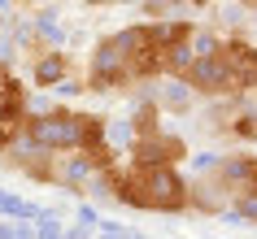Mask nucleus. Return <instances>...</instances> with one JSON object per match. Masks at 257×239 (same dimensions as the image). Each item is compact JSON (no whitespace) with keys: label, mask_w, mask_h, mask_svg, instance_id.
<instances>
[{"label":"nucleus","mask_w":257,"mask_h":239,"mask_svg":"<svg viewBox=\"0 0 257 239\" xmlns=\"http://www.w3.org/2000/svg\"><path fill=\"white\" fill-rule=\"evenodd\" d=\"M100 187L122 209L140 213H183L192 209V183L179 174V165H113L100 174Z\"/></svg>","instance_id":"f257e3e1"},{"label":"nucleus","mask_w":257,"mask_h":239,"mask_svg":"<svg viewBox=\"0 0 257 239\" xmlns=\"http://www.w3.org/2000/svg\"><path fill=\"white\" fill-rule=\"evenodd\" d=\"M18 144H35V148H48V152H61V157L66 152H96V148L109 144V126L100 113L57 105V109L31 113Z\"/></svg>","instance_id":"f03ea898"},{"label":"nucleus","mask_w":257,"mask_h":239,"mask_svg":"<svg viewBox=\"0 0 257 239\" xmlns=\"http://www.w3.org/2000/svg\"><path fill=\"white\" fill-rule=\"evenodd\" d=\"M87 92L100 96H118L136 87V74H131V53H126V31H113L92 48L87 57V79H83Z\"/></svg>","instance_id":"7ed1b4c3"},{"label":"nucleus","mask_w":257,"mask_h":239,"mask_svg":"<svg viewBox=\"0 0 257 239\" xmlns=\"http://www.w3.org/2000/svg\"><path fill=\"white\" fill-rule=\"evenodd\" d=\"M205 178L235 209L244 196H257V152H227L218 161H205Z\"/></svg>","instance_id":"20e7f679"},{"label":"nucleus","mask_w":257,"mask_h":239,"mask_svg":"<svg viewBox=\"0 0 257 239\" xmlns=\"http://www.w3.org/2000/svg\"><path fill=\"white\" fill-rule=\"evenodd\" d=\"M126 161H136V165H183V161H188V144H183V135L153 131V135L131 139Z\"/></svg>","instance_id":"39448f33"},{"label":"nucleus","mask_w":257,"mask_h":239,"mask_svg":"<svg viewBox=\"0 0 257 239\" xmlns=\"http://www.w3.org/2000/svg\"><path fill=\"white\" fill-rule=\"evenodd\" d=\"M70 70H74V61L61 48H48V53H40L31 61V79H35V87H61L70 79Z\"/></svg>","instance_id":"423d86ee"},{"label":"nucleus","mask_w":257,"mask_h":239,"mask_svg":"<svg viewBox=\"0 0 257 239\" xmlns=\"http://www.w3.org/2000/svg\"><path fill=\"white\" fill-rule=\"evenodd\" d=\"M0 213H14V217H27V213H31V204H22V200H14V196H5V191H0Z\"/></svg>","instance_id":"0eeeda50"},{"label":"nucleus","mask_w":257,"mask_h":239,"mask_svg":"<svg viewBox=\"0 0 257 239\" xmlns=\"http://www.w3.org/2000/svg\"><path fill=\"white\" fill-rule=\"evenodd\" d=\"M0 239H35L31 226H0Z\"/></svg>","instance_id":"6e6552de"},{"label":"nucleus","mask_w":257,"mask_h":239,"mask_svg":"<svg viewBox=\"0 0 257 239\" xmlns=\"http://www.w3.org/2000/svg\"><path fill=\"white\" fill-rule=\"evenodd\" d=\"M192 9H205V5H214V0H188Z\"/></svg>","instance_id":"1a4fd4ad"},{"label":"nucleus","mask_w":257,"mask_h":239,"mask_svg":"<svg viewBox=\"0 0 257 239\" xmlns=\"http://www.w3.org/2000/svg\"><path fill=\"white\" fill-rule=\"evenodd\" d=\"M18 5H35V0H18Z\"/></svg>","instance_id":"9d476101"}]
</instances>
